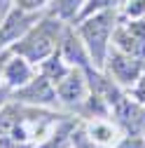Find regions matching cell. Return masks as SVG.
Returning <instances> with one entry per match:
<instances>
[{
  "instance_id": "obj_9",
  "label": "cell",
  "mask_w": 145,
  "mask_h": 148,
  "mask_svg": "<svg viewBox=\"0 0 145 148\" xmlns=\"http://www.w3.org/2000/svg\"><path fill=\"white\" fill-rule=\"evenodd\" d=\"M45 75L47 78H51V80H61L63 75H66V68H63V64L54 57L51 61H47L45 64Z\"/></svg>"
},
{
  "instance_id": "obj_11",
  "label": "cell",
  "mask_w": 145,
  "mask_h": 148,
  "mask_svg": "<svg viewBox=\"0 0 145 148\" xmlns=\"http://www.w3.org/2000/svg\"><path fill=\"white\" fill-rule=\"evenodd\" d=\"M117 0H89V5H87V10H84V14H91V12H96V10H103V7H110V5H115Z\"/></svg>"
},
{
  "instance_id": "obj_5",
  "label": "cell",
  "mask_w": 145,
  "mask_h": 148,
  "mask_svg": "<svg viewBox=\"0 0 145 148\" xmlns=\"http://www.w3.org/2000/svg\"><path fill=\"white\" fill-rule=\"evenodd\" d=\"M19 97H24V99H30V101H51L54 99V89L49 87V82H47V78H40V80H35V82H30Z\"/></svg>"
},
{
  "instance_id": "obj_8",
  "label": "cell",
  "mask_w": 145,
  "mask_h": 148,
  "mask_svg": "<svg viewBox=\"0 0 145 148\" xmlns=\"http://www.w3.org/2000/svg\"><path fill=\"white\" fill-rule=\"evenodd\" d=\"M16 110L14 108H5L3 113H0V134H9V132H16Z\"/></svg>"
},
{
  "instance_id": "obj_10",
  "label": "cell",
  "mask_w": 145,
  "mask_h": 148,
  "mask_svg": "<svg viewBox=\"0 0 145 148\" xmlns=\"http://www.w3.org/2000/svg\"><path fill=\"white\" fill-rule=\"evenodd\" d=\"M91 139H96L101 143H108V141L115 139V132H112L110 127H105V125H94L91 127Z\"/></svg>"
},
{
  "instance_id": "obj_17",
  "label": "cell",
  "mask_w": 145,
  "mask_h": 148,
  "mask_svg": "<svg viewBox=\"0 0 145 148\" xmlns=\"http://www.w3.org/2000/svg\"><path fill=\"white\" fill-rule=\"evenodd\" d=\"M0 66H3V61H0Z\"/></svg>"
},
{
  "instance_id": "obj_3",
  "label": "cell",
  "mask_w": 145,
  "mask_h": 148,
  "mask_svg": "<svg viewBox=\"0 0 145 148\" xmlns=\"http://www.w3.org/2000/svg\"><path fill=\"white\" fill-rule=\"evenodd\" d=\"M112 71H115L117 80L133 82L136 75L140 73V64L136 59H131V54H129V57H124V54H112Z\"/></svg>"
},
{
  "instance_id": "obj_12",
  "label": "cell",
  "mask_w": 145,
  "mask_h": 148,
  "mask_svg": "<svg viewBox=\"0 0 145 148\" xmlns=\"http://www.w3.org/2000/svg\"><path fill=\"white\" fill-rule=\"evenodd\" d=\"M143 10H145V0H133L129 5V14H133V16H138Z\"/></svg>"
},
{
  "instance_id": "obj_16",
  "label": "cell",
  "mask_w": 145,
  "mask_h": 148,
  "mask_svg": "<svg viewBox=\"0 0 145 148\" xmlns=\"http://www.w3.org/2000/svg\"><path fill=\"white\" fill-rule=\"evenodd\" d=\"M122 148H143V146H140L138 141H131V139H129V141H126V143H124Z\"/></svg>"
},
{
  "instance_id": "obj_7",
  "label": "cell",
  "mask_w": 145,
  "mask_h": 148,
  "mask_svg": "<svg viewBox=\"0 0 145 148\" xmlns=\"http://www.w3.org/2000/svg\"><path fill=\"white\" fill-rule=\"evenodd\" d=\"M63 52H66V59L68 61H77V64H84V52L80 47V42L72 38V35H66V42H63Z\"/></svg>"
},
{
  "instance_id": "obj_6",
  "label": "cell",
  "mask_w": 145,
  "mask_h": 148,
  "mask_svg": "<svg viewBox=\"0 0 145 148\" xmlns=\"http://www.w3.org/2000/svg\"><path fill=\"white\" fill-rule=\"evenodd\" d=\"M28 66L21 61V59H14V61H9V66H7V82L9 85H24L26 80H28Z\"/></svg>"
},
{
  "instance_id": "obj_13",
  "label": "cell",
  "mask_w": 145,
  "mask_h": 148,
  "mask_svg": "<svg viewBox=\"0 0 145 148\" xmlns=\"http://www.w3.org/2000/svg\"><path fill=\"white\" fill-rule=\"evenodd\" d=\"M72 143H75V148H96V146H89V141L84 139V134H75V136H72Z\"/></svg>"
},
{
  "instance_id": "obj_15",
  "label": "cell",
  "mask_w": 145,
  "mask_h": 148,
  "mask_svg": "<svg viewBox=\"0 0 145 148\" xmlns=\"http://www.w3.org/2000/svg\"><path fill=\"white\" fill-rule=\"evenodd\" d=\"M0 148H28L24 143H9V141H0Z\"/></svg>"
},
{
  "instance_id": "obj_1",
  "label": "cell",
  "mask_w": 145,
  "mask_h": 148,
  "mask_svg": "<svg viewBox=\"0 0 145 148\" xmlns=\"http://www.w3.org/2000/svg\"><path fill=\"white\" fill-rule=\"evenodd\" d=\"M108 33H110V14H108V12L94 16V19H89V21L82 26V35H84V40L89 42V49H91L96 64H103Z\"/></svg>"
},
{
  "instance_id": "obj_2",
  "label": "cell",
  "mask_w": 145,
  "mask_h": 148,
  "mask_svg": "<svg viewBox=\"0 0 145 148\" xmlns=\"http://www.w3.org/2000/svg\"><path fill=\"white\" fill-rule=\"evenodd\" d=\"M54 49V35H51V21L42 24L38 31H35L30 38H26L21 45H16V52L26 54L28 59L38 61L42 57H47V54Z\"/></svg>"
},
{
  "instance_id": "obj_14",
  "label": "cell",
  "mask_w": 145,
  "mask_h": 148,
  "mask_svg": "<svg viewBox=\"0 0 145 148\" xmlns=\"http://www.w3.org/2000/svg\"><path fill=\"white\" fill-rule=\"evenodd\" d=\"M136 97H138V99L145 103V78H143V80H140V85L136 87Z\"/></svg>"
},
{
  "instance_id": "obj_4",
  "label": "cell",
  "mask_w": 145,
  "mask_h": 148,
  "mask_svg": "<svg viewBox=\"0 0 145 148\" xmlns=\"http://www.w3.org/2000/svg\"><path fill=\"white\" fill-rule=\"evenodd\" d=\"M82 89H84V82H82V78L77 75V73H70V75H66V78L59 82V94H61V99H66V101L80 99V97H82Z\"/></svg>"
}]
</instances>
